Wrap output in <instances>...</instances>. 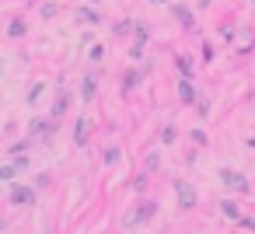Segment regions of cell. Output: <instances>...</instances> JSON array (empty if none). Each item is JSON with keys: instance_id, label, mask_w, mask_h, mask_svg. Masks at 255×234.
<instances>
[{"instance_id": "cell-1", "label": "cell", "mask_w": 255, "mask_h": 234, "mask_svg": "<svg viewBox=\"0 0 255 234\" xmlns=\"http://www.w3.org/2000/svg\"><path fill=\"white\" fill-rule=\"evenodd\" d=\"M220 182L227 185V189H234V192H248L252 185H248V178L241 175V171H231V168H224L220 171Z\"/></svg>"}, {"instance_id": "cell-2", "label": "cell", "mask_w": 255, "mask_h": 234, "mask_svg": "<svg viewBox=\"0 0 255 234\" xmlns=\"http://www.w3.org/2000/svg\"><path fill=\"white\" fill-rule=\"evenodd\" d=\"M175 196H178V206L182 210H192L196 206V192H192L189 182H175Z\"/></svg>"}, {"instance_id": "cell-3", "label": "cell", "mask_w": 255, "mask_h": 234, "mask_svg": "<svg viewBox=\"0 0 255 234\" xmlns=\"http://www.w3.org/2000/svg\"><path fill=\"white\" fill-rule=\"evenodd\" d=\"M11 203H14V206L35 203V189H32V185H14V189H11Z\"/></svg>"}, {"instance_id": "cell-4", "label": "cell", "mask_w": 255, "mask_h": 234, "mask_svg": "<svg viewBox=\"0 0 255 234\" xmlns=\"http://www.w3.org/2000/svg\"><path fill=\"white\" fill-rule=\"evenodd\" d=\"M154 210H157L154 203H143V206H136V213L129 217V224H140V220H150V217H154Z\"/></svg>"}, {"instance_id": "cell-5", "label": "cell", "mask_w": 255, "mask_h": 234, "mask_svg": "<svg viewBox=\"0 0 255 234\" xmlns=\"http://www.w3.org/2000/svg\"><path fill=\"white\" fill-rule=\"evenodd\" d=\"M49 133H53V126H49V122H42V119H35V122H32V136L49 140Z\"/></svg>"}, {"instance_id": "cell-6", "label": "cell", "mask_w": 255, "mask_h": 234, "mask_svg": "<svg viewBox=\"0 0 255 234\" xmlns=\"http://www.w3.org/2000/svg\"><path fill=\"white\" fill-rule=\"evenodd\" d=\"M175 67H178V74H182V81H189V77H192V63H189L185 56H175Z\"/></svg>"}, {"instance_id": "cell-7", "label": "cell", "mask_w": 255, "mask_h": 234, "mask_svg": "<svg viewBox=\"0 0 255 234\" xmlns=\"http://www.w3.org/2000/svg\"><path fill=\"white\" fill-rule=\"evenodd\" d=\"M178 98H182V102H196V91H192L189 81H178Z\"/></svg>"}, {"instance_id": "cell-8", "label": "cell", "mask_w": 255, "mask_h": 234, "mask_svg": "<svg viewBox=\"0 0 255 234\" xmlns=\"http://www.w3.org/2000/svg\"><path fill=\"white\" fill-rule=\"evenodd\" d=\"M88 129H91V122H88V119H81V122H77V133H74V140H77V143H88Z\"/></svg>"}, {"instance_id": "cell-9", "label": "cell", "mask_w": 255, "mask_h": 234, "mask_svg": "<svg viewBox=\"0 0 255 234\" xmlns=\"http://www.w3.org/2000/svg\"><path fill=\"white\" fill-rule=\"evenodd\" d=\"M18 171H21L18 164H0V182H11V178H14Z\"/></svg>"}, {"instance_id": "cell-10", "label": "cell", "mask_w": 255, "mask_h": 234, "mask_svg": "<svg viewBox=\"0 0 255 234\" xmlns=\"http://www.w3.org/2000/svg\"><path fill=\"white\" fill-rule=\"evenodd\" d=\"M95 88H98V84H95V77H84V84H81V95L91 102V98H95Z\"/></svg>"}, {"instance_id": "cell-11", "label": "cell", "mask_w": 255, "mask_h": 234, "mask_svg": "<svg viewBox=\"0 0 255 234\" xmlns=\"http://www.w3.org/2000/svg\"><path fill=\"white\" fill-rule=\"evenodd\" d=\"M67 109H70V95H60V98H56V105H53V116H63Z\"/></svg>"}, {"instance_id": "cell-12", "label": "cell", "mask_w": 255, "mask_h": 234, "mask_svg": "<svg viewBox=\"0 0 255 234\" xmlns=\"http://www.w3.org/2000/svg\"><path fill=\"white\" fill-rule=\"evenodd\" d=\"M175 18H178L185 28H192V14H189V7H175Z\"/></svg>"}, {"instance_id": "cell-13", "label": "cell", "mask_w": 255, "mask_h": 234, "mask_svg": "<svg viewBox=\"0 0 255 234\" xmlns=\"http://www.w3.org/2000/svg\"><path fill=\"white\" fill-rule=\"evenodd\" d=\"M77 18H81V21H91V25H98V11H88V7H84V11H77Z\"/></svg>"}, {"instance_id": "cell-14", "label": "cell", "mask_w": 255, "mask_h": 234, "mask_svg": "<svg viewBox=\"0 0 255 234\" xmlns=\"http://www.w3.org/2000/svg\"><path fill=\"white\" fill-rule=\"evenodd\" d=\"M46 185H49V175H46V171H39V175H35V182H32V189H46Z\"/></svg>"}, {"instance_id": "cell-15", "label": "cell", "mask_w": 255, "mask_h": 234, "mask_svg": "<svg viewBox=\"0 0 255 234\" xmlns=\"http://www.w3.org/2000/svg\"><path fill=\"white\" fill-rule=\"evenodd\" d=\"M136 81H140V70H129V74H126V84H123V88H126V91H129V88H133V84H136Z\"/></svg>"}, {"instance_id": "cell-16", "label": "cell", "mask_w": 255, "mask_h": 234, "mask_svg": "<svg viewBox=\"0 0 255 234\" xmlns=\"http://www.w3.org/2000/svg\"><path fill=\"white\" fill-rule=\"evenodd\" d=\"M220 210H224V217H231V220H234V217H238V206H234V203H224V206H220Z\"/></svg>"}, {"instance_id": "cell-17", "label": "cell", "mask_w": 255, "mask_h": 234, "mask_svg": "<svg viewBox=\"0 0 255 234\" xmlns=\"http://www.w3.org/2000/svg\"><path fill=\"white\" fill-rule=\"evenodd\" d=\"M11 35H25V21H14L11 25Z\"/></svg>"}]
</instances>
